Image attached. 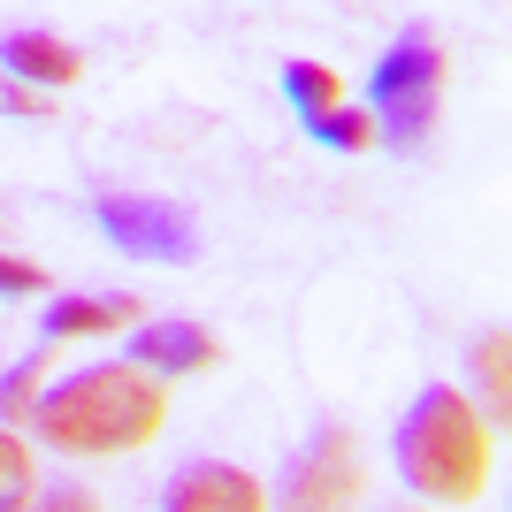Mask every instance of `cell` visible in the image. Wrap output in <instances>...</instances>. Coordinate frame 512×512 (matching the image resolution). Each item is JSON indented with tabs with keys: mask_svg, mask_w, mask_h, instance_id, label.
Returning a JSON list of instances; mask_svg holds the SVG:
<instances>
[{
	"mask_svg": "<svg viewBox=\"0 0 512 512\" xmlns=\"http://www.w3.org/2000/svg\"><path fill=\"white\" fill-rule=\"evenodd\" d=\"M161 413H169V398H161V383H153L146 367L100 360V367H77L69 383L39 390L31 421H39V436L54 451H85V459H100V451L153 444V436H161Z\"/></svg>",
	"mask_w": 512,
	"mask_h": 512,
	"instance_id": "obj_1",
	"label": "cell"
},
{
	"mask_svg": "<svg viewBox=\"0 0 512 512\" xmlns=\"http://www.w3.org/2000/svg\"><path fill=\"white\" fill-rule=\"evenodd\" d=\"M398 474L428 505H474L490 490V428L459 390H421V406L398 421Z\"/></svg>",
	"mask_w": 512,
	"mask_h": 512,
	"instance_id": "obj_2",
	"label": "cell"
},
{
	"mask_svg": "<svg viewBox=\"0 0 512 512\" xmlns=\"http://www.w3.org/2000/svg\"><path fill=\"white\" fill-rule=\"evenodd\" d=\"M436 85H444V54L406 31V39L383 46V62L367 77V100H375V138H390L398 153H413L436 123Z\"/></svg>",
	"mask_w": 512,
	"mask_h": 512,
	"instance_id": "obj_3",
	"label": "cell"
},
{
	"mask_svg": "<svg viewBox=\"0 0 512 512\" xmlns=\"http://www.w3.org/2000/svg\"><path fill=\"white\" fill-rule=\"evenodd\" d=\"M367 497V459L352 428H321L314 444L291 459V482H283V512H352Z\"/></svg>",
	"mask_w": 512,
	"mask_h": 512,
	"instance_id": "obj_4",
	"label": "cell"
},
{
	"mask_svg": "<svg viewBox=\"0 0 512 512\" xmlns=\"http://www.w3.org/2000/svg\"><path fill=\"white\" fill-rule=\"evenodd\" d=\"M100 237L115 253H130V260H192L199 253L192 214L176 207V199H138V192L100 207Z\"/></svg>",
	"mask_w": 512,
	"mask_h": 512,
	"instance_id": "obj_5",
	"label": "cell"
},
{
	"mask_svg": "<svg viewBox=\"0 0 512 512\" xmlns=\"http://www.w3.org/2000/svg\"><path fill=\"white\" fill-rule=\"evenodd\" d=\"M161 512H268V490L245 467H192L169 482Z\"/></svg>",
	"mask_w": 512,
	"mask_h": 512,
	"instance_id": "obj_6",
	"label": "cell"
},
{
	"mask_svg": "<svg viewBox=\"0 0 512 512\" xmlns=\"http://www.w3.org/2000/svg\"><path fill=\"white\" fill-rule=\"evenodd\" d=\"M0 62H8V77H16V85H31V92H62V85H77V77H85L77 46L46 39V31H8V39H0Z\"/></svg>",
	"mask_w": 512,
	"mask_h": 512,
	"instance_id": "obj_7",
	"label": "cell"
},
{
	"mask_svg": "<svg viewBox=\"0 0 512 512\" xmlns=\"http://www.w3.org/2000/svg\"><path fill=\"white\" fill-rule=\"evenodd\" d=\"M130 367H161V375H199V367H214V337L207 329H192V321H161V329H146V337H130Z\"/></svg>",
	"mask_w": 512,
	"mask_h": 512,
	"instance_id": "obj_8",
	"label": "cell"
},
{
	"mask_svg": "<svg viewBox=\"0 0 512 512\" xmlns=\"http://www.w3.org/2000/svg\"><path fill=\"white\" fill-rule=\"evenodd\" d=\"M138 321V299H62L54 314H46V337H115V329H130Z\"/></svg>",
	"mask_w": 512,
	"mask_h": 512,
	"instance_id": "obj_9",
	"label": "cell"
},
{
	"mask_svg": "<svg viewBox=\"0 0 512 512\" xmlns=\"http://www.w3.org/2000/svg\"><path fill=\"white\" fill-rule=\"evenodd\" d=\"M283 92H291V107H299V123H314V115H329L344 92L337 69H321V62H291L283 69Z\"/></svg>",
	"mask_w": 512,
	"mask_h": 512,
	"instance_id": "obj_10",
	"label": "cell"
},
{
	"mask_svg": "<svg viewBox=\"0 0 512 512\" xmlns=\"http://www.w3.org/2000/svg\"><path fill=\"white\" fill-rule=\"evenodd\" d=\"M314 146H329V153H367L375 146V115L367 107H329V115H314Z\"/></svg>",
	"mask_w": 512,
	"mask_h": 512,
	"instance_id": "obj_11",
	"label": "cell"
},
{
	"mask_svg": "<svg viewBox=\"0 0 512 512\" xmlns=\"http://www.w3.org/2000/svg\"><path fill=\"white\" fill-rule=\"evenodd\" d=\"M474 375H482V398H490V413H505V398H512V344H505V329H490V337H482V352H474Z\"/></svg>",
	"mask_w": 512,
	"mask_h": 512,
	"instance_id": "obj_12",
	"label": "cell"
},
{
	"mask_svg": "<svg viewBox=\"0 0 512 512\" xmlns=\"http://www.w3.org/2000/svg\"><path fill=\"white\" fill-rule=\"evenodd\" d=\"M23 497H31V451L0 428V512H16Z\"/></svg>",
	"mask_w": 512,
	"mask_h": 512,
	"instance_id": "obj_13",
	"label": "cell"
},
{
	"mask_svg": "<svg viewBox=\"0 0 512 512\" xmlns=\"http://www.w3.org/2000/svg\"><path fill=\"white\" fill-rule=\"evenodd\" d=\"M39 375H46V352H31V360L0 383V421H16V413H31L39 406Z\"/></svg>",
	"mask_w": 512,
	"mask_h": 512,
	"instance_id": "obj_14",
	"label": "cell"
},
{
	"mask_svg": "<svg viewBox=\"0 0 512 512\" xmlns=\"http://www.w3.org/2000/svg\"><path fill=\"white\" fill-rule=\"evenodd\" d=\"M0 107H8V115H54V100L31 92V85H16V77H0Z\"/></svg>",
	"mask_w": 512,
	"mask_h": 512,
	"instance_id": "obj_15",
	"label": "cell"
},
{
	"mask_svg": "<svg viewBox=\"0 0 512 512\" xmlns=\"http://www.w3.org/2000/svg\"><path fill=\"white\" fill-rule=\"evenodd\" d=\"M0 291H46V268H31V260H8V253H0Z\"/></svg>",
	"mask_w": 512,
	"mask_h": 512,
	"instance_id": "obj_16",
	"label": "cell"
},
{
	"mask_svg": "<svg viewBox=\"0 0 512 512\" xmlns=\"http://www.w3.org/2000/svg\"><path fill=\"white\" fill-rule=\"evenodd\" d=\"M31 512H100V505H92V490H54V497H39Z\"/></svg>",
	"mask_w": 512,
	"mask_h": 512,
	"instance_id": "obj_17",
	"label": "cell"
}]
</instances>
